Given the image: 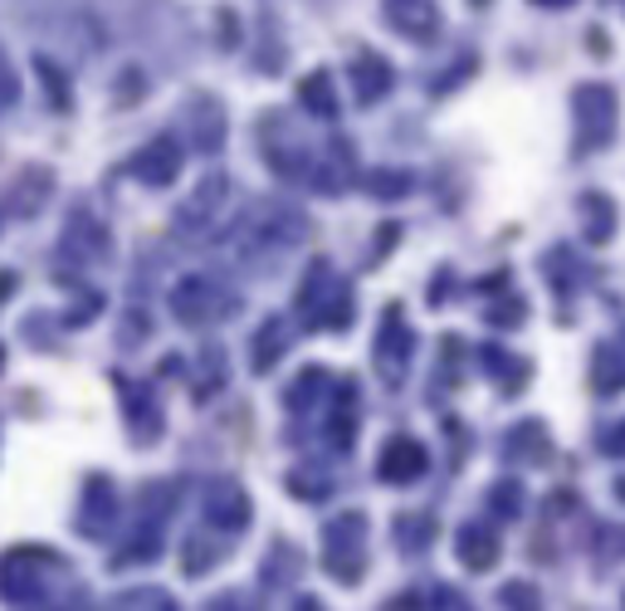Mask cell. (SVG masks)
<instances>
[{"label":"cell","mask_w":625,"mask_h":611,"mask_svg":"<svg viewBox=\"0 0 625 611\" xmlns=\"http://www.w3.org/2000/svg\"><path fill=\"white\" fill-rule=\"evenodd\" d=\"M211 196H225V181H220V177L201 181V191H195L187 201V211H181V230H201L205 220H211V211H205V206H211Z\"/></svg>","instance_id":"obj_3"},{"label":"cell","mask_w":625,"mask_h":611,"mask_svg":"<svg viewBox=\"0 0 625 611\" xmlns=\"http://www.w3.org/2000/svg\"><path fill=\"white\" fill-rule=\"evenodd\" d=\"M171 309H177L181 318H201L205 313V284H195V279L181 284L177 293H171Z\"/></svg>","instance_id":"obj_6"},{"label":"cell","mask_w":625,"mask_h":611,"mask_svg":"<svg viewBox=\"0 0 625 611\" xmlns=\"http://www.w3.org/2000/svg\"><path fill=\"white\" fill-rule=\"evenodd\" d=\"M425 464V455L415 445H406V440H396V445H391V455L382 460V474L386 480H401V474H415Z\"/></svg>","instance_id":"obj_5"},{"label":"cell","mask_w":625,"mask_h":611,"mask_svg":"<svg viewBox=\"0 0 625 611\" xmlns=\"http://www.w3.org/2000/svg\"><path fill=\"white\" fill-rule=\"evenodd\" d=\"M244 513H250V504H244V489H240V484H215V494H211V519L225 523V529H240Z\"/></svg>","instance_id":"obj_2"},{"label":"cell","mask_w":625,"mask_h":611,"mask_svg":"<svg viewBox=\"0 0 625 611\" xmlns=\"http://www.w3.org/2000/svg\"><path fill=\"white\" fill-rule=\"evenodd\" d=\"M6 98H16V73H10L6 54H0V103H6Z\"/></svg>","instance_id":"obj_7"},{"label":"cell","mask_w":625,"mask_h":611,"mask_svg":"<svg viewBox=\"0 0 625 611\" xmlns=\"http://www.w3.org/2000/svg\"><path fill=\"white\" fill-rule=\"evenodd\" d=\"M132 167H138V177H142V181H152V187H167V181L177 177V167H181V147H177V138H157V142H147Z\"/></svg>","instance_id":"obj_1"},{"label":"cell","mask_w":625,"mask_h":611,"mask_svg":"<svg viewBox=\"0 0 625 611\" xmlns=\"http://www.w3.org/2000/svg\"><path fill=\"white\" fill-rule=\"evenodd\" d=\"M460 553H464V562L470 568H488V562L498 558V543L488 533H480V529H464L460 533Z\"/></svg>","instance_id":"obj_4"}]
</instances>
